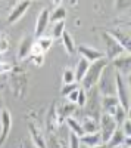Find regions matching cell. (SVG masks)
<instances>
[{
  "instance_id": "cell-1",
  "label": "cell",
  "mask_w": 131,
  "mask_h": 148,
  "mask_svg": "<svg viewBox=\"0 0 131 148\" xmlns=\"http://www.w3.org/2000/svg\"><path fill=\"white\" fill-rule=\"evenodd\" d=\"M106 67H108V59H106V58H102V59H99V61L90 62L87 73L84 74L82 80L80 82V83H81V89L86 90V92H88V90H91V89L96 88V84H97V82H99V79H100V76H102V73H103V70H105Z\"/></svg>"
},
{
  "instance_id": "cell-2",
  "label": "cell",
  "mask_w": 131,
  "mask_h": 148,
  "mask_svg": "<svg viewBox=\"0 0 131 148\" xmlns=\"http://www.w3.org/2000/svg\"><path fill=\"white\" fill-rule=\"evenodd\" d=\"M115 93L120 107L124 108L127 113H130V90L124 82V77L118 73L115 74Z\"/></svg>"
},
{
  "instance_id": "cell-3",
  "label": "cell",
  "mask_w": 131,
  "mask_h": 148,
  "mask_svg": "<svg viewBox=\"0 0 131 148\" xmlns=\"http://www.w3.org/2000/svg\"><path fill=\"white\" fill-rule=\"evenodd\" d=\"M118 129L116 123L113 120V117L111 114H100L99 117V133H100V138H102V142L106 144L109 141V138L112 136V133Z\"/></svg>"
},
{
  "instance_id": "cell-4",
  "label": "cell",
  "mask_w": 131,
  "mask_h": 148,
  "mask_svg": "<svg viewBox=\"0 0 131 148\" xmlns=\"http://www.w3.org/2000/svg\"><path fill=\"white\" fill-rule=\"evenodd\" d=\"M103 40H105V45H106V52H105V58L106 59H115L120 55L125 53L124 47L118 43L113 37L109 34V33H103Z\"/></svg>"
},
{
  "instance_id": "cell-5",
  "label": "cell",
  "mask_w": 131,
  "mask_h": 148,
  "mask_svg": "<svg viewBox=\"0 0 131 148\" xmlns=\"http://www.w3.org/2000/svg\"><path fill=\"white\" fill-rule=\"evenodd\" d=\"M97 88H99V93H102V96H108V95H115V80H111V70L109 67H106L102 73V76L97 82Z\"/></svg>"
},
{
  "instance_id": "cell-6",
  "label": "cell",
  "mask_w": 131,
  "mask_h": 148,
  "mask_svg": "<svg viewBox=\"0 0 131 148\" xmlns=\"http://www.w3.org/2000/svg\"><path fill=\"white\" fill-rule=\"evenodd\" d=\"M0 147H2L7 136H9V133H10V127H12V116L9 113V110L3 108L2 111H0Z\"/></svg>"
},
{
  "instance_id": "cell-7",
  "label": "cell",
  "mask_w": 131,
  "mask_h": 148,
  "mask_svg": "<svg viewBox=\"0 0 131 148\" xmlns=\"http://www.w3.org/2000/svg\"><path fill=\"white\" fill-rule=\"evenodd\" d=\"M112 67L118 71V74H121V76H124V74L130 73V67H131V58H130V53L125 52V53L120 55L118 58L112 59Z\"/></svg>"
},
{
  "instance_id": "cell-8",
  "label": "cell",
  "mask_w": 131,
  "mask_h": 148,
  "mask_svg": "<svg viewBox=\"0 0 131 148\" xmlns=\"http://www.w3.org/2000/svg\"><path fill=\"white\" fill-rule=\"evenodd\" d=\"M78 53L81 58H84L88 62H94V61H99L102 58H105V52H100L97 49H93V47H87V46H80L78 49Z\"/></svg>"
},
{
  "instance_id": "cell-9",
  "label": "cell",
  "mask_w": 131,
  "mask_h": 148,
  "mask_svg": "<svg viewBox=\"0 0 131 148\" xmlns=\"http://www.w3.org/2000/svg\"><path fill=\"white\" fill-rule=\"evenodd\" d=\"M30 5H31V0H21V2L15 6V9L10 12V15L7 18V22L9 24H15L16 21H19L22 18V15L28 10Z\"/></svg>"
},
{
  "instance_id": "cell-10",
  "label": "cell",
  "mask_w": 131,
  "mask_h": 148,
  "mask_svg": "<svg viewBox=\"0 0 131 148\" xmlns=\"http://www.w3.org/2000/svg\"><path fill=\"white\" fill-rule=\"evenodd\" d=\"M49 16H50V12L47 9H43L40 12V15L37 18V24H35V37H40L44 34L47 25H49Z\"/></svg>"
},
{
  "instance_id": "cell-11",
  "label": "cell",
  "mask_w": 131,
  "mask_h": 148,
  "mask_svg": "<svg viewBox=\"0 0 131 148\" xmlns=\"http://www.w3.org/2000/svg\"><path fill=\"white\" fill-rule=\"evenodd\" d=\"M102 102H100V107H102V110H103V113H106V114H113L115 113V110H116V107L120 105L118 104V99H116V96L115 95H108V96H102V99H100Z\"/></svg>"
},
{
  "instance_id": "cell-12",
  "label": "cell",
  "mask_w": 131,
  "mask_h": 148,
  "mask_svg": "<svg viewBox=\"0 0 131 148\" xmlns=\"http://www.w3.org/2000/svg\"><path fill=\"white\" fill-rule=\"evenodd\" d=\"M80 142L84 145V147H87V148H93V147H97V145L103 144L99 132H94V133H84L82 136H80Z\"/></svg>"
},
{
  "instance_id": "cell-13",
  "label": "cell",
  "mask_w": 131,
  "mask_h": 148,
  "mask_svg": "<svg viewBox=\"0 0 131 148\" xmlns=\"http://www.w3.org/2000/svg\"><path fill=\"white\" fill-rule=\"evenodd\" d=\"M113 39L120 43L122 47H124V51L130 53V47H131V40H130V34L128 33H120V31H111L109 33Z\"/></svg>"
},
{
  "instance_id": "cell-14",
  "label": "cell",
  "mask_w": 131,
  "mask_h": 148,
  "mask_svg": "<svg viewBox=\"0 0 131 148\" xmlns=\"http://www.w3.org/2000/svg\"><path fill=\"white\" fill-rule=\"evenodd\" d=\"M88 65H90L88 61H86L84 58L80 56L78 62H77V67H75V71H74V74H75V82H77V83H80V82L82 80L84 74H86L87 70H88Z\"/></svg>"
},
{
  "instance_id": "cell-15",
  "label": "cell",
  "mask_w": 131,
  "mask_h": 148,
  "mask_svg": "<svg viewBox=\"0 0 131 148\" xmlns=\"http://www.w3.org/2000/svg\"><path fill=\"white\" fill-rule=\"evenodd\" d=\"M81 127L84 133H94V132H99V120L96 119H91V117H84L81 123Z\"/></svg>"
},
{
  "instance_id": "cell-16",
  "label": "cell",
  "mask_w": 131,
  "mask_h": 148,
  "mask_svg": "<svg viewBox=\"0 0 131 148\" xmlns=\"http://www.w3.org/2000/svg\"><path fill=\"white\" fill-rule=\"evenodd\" d=\"M124 141H125V136H124V133L122 130L118 127L113 133H112V136L109 138V141L106 142V147L108 148H115V147H121L124 145Z\"/></svg>"
},
{
  "instance_id": "cell-17",
  "label": "cell",
  "mask_w": 131,
  "mask_h": 148,
  "mask_svg": "<svg viewBox=\"0 0 131 148\" xmlns=\"http://www.w3.org/2000/svg\"><path fill=\"white\" fill-rule=\"evenodd\" d=\"M61 39H62V45L65 47V51L68 52V55H74L75 51H77V47H75V43L72 40V37H71V34L68 31H63L62 36H61Z\"/></svg>"
},
{
  "instance_id": "cell-18",
  "label": "cell",
  "mask_w": 131,
  "mask_h": 148,
  "mask_svg": "<svg viewBox=\"0 0 131 148\" xmlns=\"http://www.w3.org/2000/svg\"><path fill=\"white\" fill-rule=\"evenodd\" d=\"M65 121H66V126L69 127L71 133L77 135V136H82V135H84V132H82V127H81V123H80L77 119H74V117H66Z\"/></svg>"
},
{
  "instance_id": "cell-19",
  "label": "cell",
  "mask_w": 131,
  "mask_h": 148,
  "mask_svg": "<svg viewBox=\"0 0 131 148\" xmlns=\"http://www.w3.org/2000/svg\"><path fill=\"white\" fill-rule=\"evenodd\" d=\"M35 45H37V46L40 47V51L44 53V52L49 51V49H52V46H53V39H52V37L40 36V37H37V42H35Z\"/></svg>"
},
{
  "instance_id": "cell-20",
  "label": "cell",
  "mask_w": 131,
  "mask_h": 148,
  "mask_svg": "<svg viewBox=\"0 0 131 148\" xmlns=\"http://www.w3.org/2000/svg\"><path fill=\"white\" fill-rule=\"evenodd\" d=\"M65 18H66V9L62 6H56V9L49 16V21L50 22H61V21H65Z\"/></svg>"
},
{
  "instance_id": "cell-21",
  "label": "cell",
  "mask_w": 131,
  "mask_h": 148,
  "mask_svg": "<svg viewBox=\"0 0 131 148\" xmlns=\"http://www.w3.org/2000/svg\"><path fill=\"white\" fill-rule=\"evenodd\" d=\"M112 117H113V120H115V123H116V126L120 127L122 123L128 119V113L124 110V108H121L120 105L116 107V110H115V113L112 114Z\"/></svg>"
},
{
  "instance_id": "cell-22",
  "label": "cell",
  "mask_w": 131,
  "mask_h": 148,
  "mask_svg": "<svg viewBox=\"0 0 131 148\" xmlns=\"http://www.w3.org/2000/svg\"><path fill=\"white\" fill-rule=\"evenodd\" d=\"M31 46H32V42H31L30 37H25V39L21 42V46H19V58L21 59L27 58V55H30Z\"/></svg>"
},
{
  "instance_id": "cell-23",
  "label": "cell",
  "mask_w": 131,
  "mask_h": 148,
  "mask_svg": "<svg viewBox=\"0 0 131 148\" xmlns=\"http://www.w3.org/2000/svg\"><path fill=\"white\" fill-rule=\"evenodd\" d=\"M30 133H31V136H32V141L35 142V147H37V148H46V144H44V141L41 138V135L35 132V129H34L32 125L30 126Z\"/></svg>"
},
{
  "instance_id": "cell-24",
  "label": "cell",
  "mask_w": 131,
  "mask_h": 148,
  "mask_svg": "<svg viewBox=\"0 0 131 148\" xmlns=\"http://www.w3.org/2000/svg\"><path fill=\"white\" fill-rule=\"evenodd\" d=\"M63 31H65V21L55 22L53 33H52V39H61V36H62Z\"/></svg>"
},
{
  "instance_id": "cell-25",
  "label": "cell",
  "mask_w": 131,
  "mask_h": 148,
  "mask_svg": "<svg viewBox=\"0 0 131 148\" xmlns=\"http://www.w3.org/2000/svg\"><path fill=\"white\" fill-rule=\"evenodd\" d=\"M62 79H63V84L77 83V82H75V74H74V70H71V68H65V70H63Z\"/></svg>"
},
{
  "instance_id": "cell-26",
  "label": "cell",
  "mask_w": 131,
  "mask_h": 148,
  "mask_svg": "<svg viewBox=\"0 0 131 148\" xmlns=\"http://www.w3.org/2000/svg\"><path fill=\"white\" fill-rule=\"evenodd\" d=\"M74 110H75V104H66L65 107H62V110H61V113H59V116L61 117H63V119H66V117H71L69 114H72L74 113Z\"/></svg>"
},
{
  "instance_id": "cell-27",
  "label": "cell",
  "mask_w": 131,
  "mask_h": 148,
  "mask_svg": "<svg viewBox=\"0 0 131 148\" xmlns=\"http://www.w3.org/2000/svg\"><path fill=\"white\" fill-rule=\"evenodd\" d=\"M120 129L122 130V133H124V136L125 138H130L131 136V121H130V119H127L122 125L120 126Z\"/></svg>"
},
{
  "instance_id": "cell-28",
  "label": "cell",
  "mask_w": 131,
  "mask_h": 148,
  "mask_svg": "<svg viewBox=\"0 0 131 148\" xmlns=\"http://www.w3.org/2000/svg\"><path fill=\"white\" fill-rule=\"evenodd\" d=\"M86 101H87V93H86V90H82V89L80 88V90H78V98H77L75 105L84 107V105H86Z\"/></svg>"
},
{
  "instance_id": "cell-29",
  "label": "cell",
  "mask_w": 131,
  "mask_h": 148,
  "mask_svg": "<svg viewBox=\"0 0 131 148\" xmlns=\"http://www.w3.org/2000/svg\"><path fill=\"white\" fill-rule=\"evenodd\" d=\"M69 148H81L80 136H77L74 133H69Z\"/></svg>"
},
{
  "instance_id": "cell-30",
  "label": "cell",
  "mask_w": 131,
  "mask_h": 148,
  "mask_svg": "<svg viewBox=\"0 0 131 148\" xmlns=\"http://www.w3.org/2000/svg\"><path fill=\"white\" fill-rule=\"evenodd\" d=\"M80 88V84L78 83H69V84H63V88H62V95H68L69 92H72V90H75V89H78Z\"/></svg>"
},
{
  "instance_id": "cell-31",
  "label": "cell",
  "mask_w": 131,
  "mask_h": 148,
  "mask_svg": "<svg viewBox=\"0 0 131 148\" xmlns=\"http://www.w3.org/2000/svg\"><path fill=\"white\" fill-rule=\"evenodd\" d=\"M30 59L35 67H41L44 62V55H34V56H30Z\"/></svg>"
},
{
  "instance_id": "cell-32",
  "label": "cell",
  "mask_w": 131,
  "mask_h": 148,
  "mask_svg": "<svg viewBox=\"0 0 131 148\" xmlns=\"http://www.w3.org/2000/svg\"><path fill=\"white\" fill-rule=\"evenodd\" d=\"M7 49H9V40H7V37L0 36V53L6 52Z\"/></svg>"
},
{
  "instance_id": "cell-33",
  "label": "cell",
  "mask_w": 131,
  "mask_h": 148,
  "mask_svg": "<svg viewBox=\"0 0 131 148\" xmlns=\"http://www.w3.org/2000/svg\"><path fill=\"white\" fill-rule=\"evenodd\" d=\"M78 90H80V88H78V89H75V90H72V92H69V93L66 95V98H68V102H71V104H75V102H77V98H78Z\"/></svg>"
},
{
  "instance_id": "cell-34",
  "label": "cell",
  "mask_w": 131,
  "mask_h": 148,
  "mask_svg": "<svg viewBox=\"0 0 131 148\" xmlns=\"http://www.w3.org/2000/svg\"><path fill=\"white\" fill-rule=\"evenodd\" d=\"M12 70V67L9 64H3V62H0V74H5V73H9Z\"/></svg>"
},
{
  "instance_id": "cell-35",
  "label": "cell",
  "mask_w": 131,
  "mask_h": 148,
  "mask_svg": "<svg viewBox=\"0 0 131 148\" xmlns=\"http://www.w3.org/2000/svg\"><path fill=\"white\" fill-rule=\"evenodd\" d=\"M5 108V101H3V95H2V92H0V111H2Z\"/></svg>"
},
{
  "instance_id": "cell-36",
  "label": "cell",
  "mask_w": 131,
  "mask_h": 148,
  "mask_svg": "<svg viewBox=\"0 0 131 148\" xmlns=\"http://www.w3.org/2000/svg\"><path fill=\"white\" fill-rule=\"evenodd\" d=\"M61 2H62V0H52V3L55 6H61Z\"/></svg>"
},
{
  "instance_id": "cell-37",
  "label": "cell",
  "mask_w": 131,
  "mask_h": 148,
  "mask_svg": "<svg viewBox=\"0 0 131 148\" xmlns=\"http://www.w3.org/2000/svg\"><path fill=\"white\" fill-rule=\"evenodd\" d=\"M93 148H108V147H106V144H100V145H97V147H93Z\"/></svg>"
},
{
  "instance_id": "cell-38",
  "label": "cell",
  "mask_w": 131,
  "mask_h": 148,
  "mask_svg": "<svg viewBox=\"0 0 131 148\" xmlns=\"http://www.w3.org/2000/svg\"><path fill=\"white\" fill-rule=\"evenodd\" d=\"M115 148H125V147H124V145H121V147H115Z\"/></svg>"
},
{
  "instance_id": "cell-39",
  "label": "cell",
  "mask_w": 131,
  "mask_h": 148,
  "mask_svg": "<svg viewBox=\"0 0 131 148\" xmlns=\"http://www.w3.org/2000/svg\"><path fill=\"white\" fill-rule=\"evenodd\" d=\"M0 62H2V53H0Z\"/></svg>"
}]
</instances>
